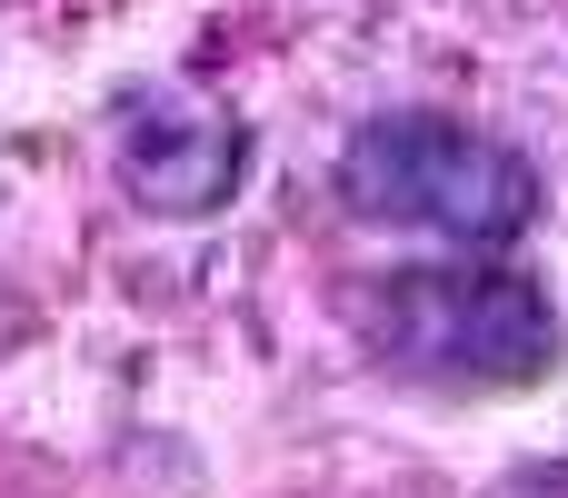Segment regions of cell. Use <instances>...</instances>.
<instances>
[{
	"label": "cell",
	"mask_w": 568,
	"mask_h": 498,
	"mask_svg": "<svg viewBox=\"0 0 568 498\" xmlns=\"http://www.w3.org/2000/svg\"><path fill=\"white\" fill-rule=\"evenodd\" d=\"M359 349L429 389H529L559 369V309L529 270L499 260H439L339 289Z\"/></svg>",
	"instance_id": "cell-1"
},
{
	"label": "cell",
	"mask_w": 568,
	"mask_h": 498,
	"mask_svg": "<svg viewBox=\"0 0 568 498\" xmlns=\"http://www.w3.org/2000/svg\"><path fill=\"white\" fill-rule=\"evenodd\" d=\"M339 200L379 230H439L459 250H509L539 220V170L449 110H379L339 140Z\"/></svg>",
	"instance_id": "cell-2"
},
{
	"label": "cell",
	"mask_w": 568,
	"mask_h": 498,
	"mask_svg": "<svg viewBox=\"0 0 568 498\" xmlns=\"http://www.w3.org/2000/svg\"><path fill=\"white\" fill-rule=\"evenodd\" d=\"M110 130H120V190L160 220H210L250 180V130L200 90H130Z\"/></svg>",
	"instance_id": "cell-3"
}]
</instances>
